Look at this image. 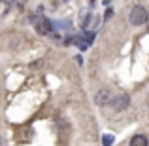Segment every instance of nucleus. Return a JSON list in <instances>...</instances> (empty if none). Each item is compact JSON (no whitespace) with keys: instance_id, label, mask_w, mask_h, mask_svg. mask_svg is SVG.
Wrapping results in <instances>:
<instances>
[{"instance_id":"1","label":"nucleus","mask_w":149,"mask_h":146,"mask_svg":"<svg viewBox=\"0 0 149 146\" xmlns=\"http://www.w3.org/2000/svg\"><path fill=\"white\" fill-rule=\"evenodd\" d=\"M147 19H149V15H147V10L143 6H134L130 10V13H128V21L134 27H140L143 23H147Z\"/></svg>"},{"instance_id":"2","label":"nucleus","mask_w":149,"mask_h":146,"mask_svg":"<svg viewBox=\"0 0 149 146\" xmlns=\"http://www.w3.org/2000/svg\"><path fill=\"white\" fill-rule=\"evenodd\" d=\"M128 104H130V97H128L127 93H121V95H117L111 101V108L115 110V112H121V110L128 108Z\"/></svg>"},{"instance_id":"3","label":"nucleus","mask_w":149,"mask_h":146,"mask_svg":"<svg viewBox=\"0 0 149 146\" xmlns=\"http://www.w3.org/2000/svg\"><path fill=\"white\" fill-rule=\"evenodd\" d=\"M34 29H36L38 34H42V36H45V34L51 32V23L47 17H36L34 19Z\"/></svg>"},{"instance_id":"4","label":"nucleus","mask_w":149,"mask_h":146,"mask_svg":"<svg viewBox=\"0 0 149 146\" xmlns=\"http://www.w3.org/2000/svg\"><path fill=\"white\" fill-rule=\"evenodd\" d=\"M111 93H109V89H100L98 93L95 95V102L98 106H108V104H111Z\"/></svg>"},{"instance_id":"5","label":"nucleus","mask_w":149,"mask_h":146,"mask_svg":"<svg viewBox=\"0 0 149 146\" xmlns=\"http://www.w3.org/2000/svg\"><path fill=\"white\" fill-rule=\"evenodd\" d=\"M147 137L146 135H136V137H132L130 139V144L128 146H147Z\"/></svg>"},{"instance_id":"6","label":"nucleus","mask_w":149,"mask_h":146,"mask_svg":"<svg viewBox=\"0 0 149 146\" xmlns=\"http://www.w3.org/2000/svg\"><path fill=\"white\" fill-rule=\"evenodd\" d=\"M113 142V137L111 135H104V146H111Z\"/></svg>"}]
</instances>
